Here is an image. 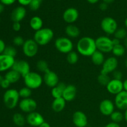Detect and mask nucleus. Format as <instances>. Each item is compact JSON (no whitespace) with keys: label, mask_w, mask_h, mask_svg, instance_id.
Wrapping results in <instances>:
<instances>
[{"label":"nucleus","mask_w":127,"mask_h":127,"mask_svg":"<svg viewBox=\"0 0 127 127\" xmlns=\"http://www.w3.org/2000/svg\"><path fill=\"white\" fill-rule=\"evenodd\" d=\"M78 53L84 57H91L97 50L95 40L90 37H83L78 40L76 45Z\"/></svg>","instance_id":"nucleus-1"},{"label":"nucleus","mask_w":127,"mask_h":127,"mask_svg":"<svg viewBox=\"0 0 127 127\" xmlns=\"http://www.w3.org/2000/svg\"><path fill=\"white\" fill-rule=\"evenodd\" d=\"M54 37L53 30L45 27L36 31L33 35V40L38 46H45L50 43Z\"/></svg>","instance_id":"nucleus-2"},{"label":"nucleus","mask_w":127,"mask_h":127,"mask_svg":"<svg viewBox=\"0 0 127 127\" xmlns=\"http://www.w3.org/2000/svg\"><path fill=\"white\" fill-rule=\"evenodd\" d=\"M19 91L14 89H9L3 95V102L5 106L9 109H13L19 104Z\"/></svg>","instance_id":"nucleus-3"},{"label":"nucleus","mask_w":127,"mask_h":127,"mask_svg":"<svg viewBox=\"0 0 127 127\" xmlns=\"http://www.w3.org/2000/svg\"><path fill=\"white\" fill-rule=\"evenodd\" d=\"M23 78L26 86L31 90L39 88L43 81V78L37 72L31 71Z\"/></svg>","instance_id":"nucleus-4"},{"label":"nucleus","mask_w":127,"mask_h":127,"mask_svg":"<svg viewBox=\"0 0 127 127\" xmlns=\"http://www.w3.org/2000/svg\"><path fill=\"white\" fill-rule=\"evenodd\" d=\"M55 46L58 52L68 54L72 52L73 49V42L68 37H61L56 39Z\"/></svg>","instance_id":"nucleus-5"},{"label":"nucleus","mask_w":127,"mask_h":127,"mask_svg":"<svg viewBox=\"0 0 127 127\" xmlns=\"http://www.w3.org/2000/svg\"><path fill=\"white\" fill-rule=\"evenodd\" d=\"M97 50L103 53L112 52L114 45L112 39L107 36H100L95 39Z\"/></svg>","instance_id":"nucleus-6"},{"label":"nucleus","mask_w":127,"mask_h":127,"mask_svg":"<svg viewBox=\"0 0 127 127\" xmlns=\"http://www.w3.org/2000/svg\"><path fill=\"white\" fill-rule=\"evenodd\" d=\"M22 47L24 55L29 58L35 57L38 53V45L33 39H27L25 40Z\"/></svg>","instance_id":"nucleus-7"},{"label":"nucleus","mask_w":127,"mask_h":127,"mask_svg":"<svg viewBox=\"0 0 127 127\" xmlns=\"http://www.w3.org/2000/svg\"><path fill=\"white\" fill-rule=\"evenodd\" d=\"M102 30L109 35L114 34L118 29L117 22L111 17H105L102 20L100 23Z\"/></svg>","instance_id":"nucleus-8"},{"label":"nucleus","mask_w":127,"mask_h":127,"mask_svg":"<svg viewBox=\"0 0 127 127\" xmlns=\"http://www.w3.org/2000/svg\"><path fill=\"white\" fill-rule=\"evenodd\" d=\"M119 65V62L115 57H110L105 60L104 63L102 65L101 71L102 74H109L110 73H113L116 70Z\"/></svg>","instance_id":"nucleus-9"},{"label":"nucleus","mask_w":127,"mask_h":127,"mask_svg":"<svg viewBox=\"0 0 127 127\" xmlns=\"http://www.w3.org/2000/svg\"><path fill=\"white\" fill-rule=\"evenodd\" d=\"M19 107L22 112L27 114L33 112L37 107V102L32 98L22 99L19 103Z\"/></svg>","instance_id":"nucleus-10"},{"label":"nucleus","mask_w":127,"mask_h":127,"mask_svg":"<svg viewBox=\"0 0 127 127\" xmlns=\"http://www.w3.org/2000/svg\"><path fill=\"white\" fill-rule=\"evenodd\" d=\"M12 69L18 72L22 78L26 76L28 73L31 72V66L29 63L27 61L23 60L15 61Z\"/></svg>","instance_id":"nucleus-11"},{"label":"nucleus","mask_w":127,"mask_h":127,"mask_svg":"<svg viewBox=\"0 0 127 127\" xmlns=\"http://www.w3.org/2000/svg\"><path fill=\"white\" fill-rule=\"evenodd\" d=\"M26 122L31 127H38L45 122V119L40 113L34 111L28 114L26 117Z\"/></svg>","instance_id":"nucleus-12"},{"label":"nucleus","mask_w":127,"mask_h":127,"mask_svg":"<svg viewBox=\"0 0 127 127\" xmlns=\"http://www.w3.org/2000/svg\"><path fill=\"white\" fill-rule=\"evenodd\" d=\"M16 61L14 57L2 54L0 55V73L12 69Z\"/></svg>","instance_id":"nucleus-13"},{"label":"nucleus","mask_w":127,"mask_h":127,"mask_svg":"<svg viewBox=\"0 0 127 127\" xmlns=\"http://www.w3.org/2000/svg\"><path fill=\"white\" fill-rule=\"evenodd\" d=\"M100 113L105 116H110L115 111V104L109 99H104L99 105Z\"/></svg>","instance_id":"nucleus-14"},{"label":"nucleus","mask_w":127,"mask_h":127,"mask_svg":"<svg viewBox=\"0 0 127 127\" xmlns=\"http://www.w3.org/2000/svg\"><path fill=\"white\" fill-rule=\"evenodd\" d=\"M43 79L45 84L48 87L52 88L56 86L60 83L58 76L57 75V73L51 70L44 73Z\"/></svg>","instance_id":"nucleus-15"},{"label":"nucleus","mask_w":127,"mask_h":127,"mask_svg":"<svg viewBox=\"0 0 127 127\" xmlns=\"http://www.w3.org/2000/svg\"><path fill=\"white\" fill-rule=\"evenodd\" d=\"M79 17V12L74 7H69L63 12V19L66 23L72 24L78 20Z\"/></svg>","instance_id":"nucleus-16"},{"label":"nucleus","mask_w":127,"mask_h":127,"mask_svg":"<svg viewBox=\"0 0 127 127\" xmlns=\"http://www.w3.org/2000/svg\"><path fill=\"white\" fill-rule=\"evenodd\" d=\"M106 89L109 93L116 95L120 92L124 91V86L122 80L113 79L110 80L109 84L107 85Z\"/></svg>","instance_id":"nucleus-17"},{"label":"nucleus","mask_w":127,"mask_h":127,"mask_svg":"<svg viewBox=\"0 0 127 127\" xmlns=\"http://www.w3.org/2000/svg\"><path fill=\"white\" fill-rule=\"evenodd\" d=\"M73 122L76 127H86L88 119L86 115L82 111H76L73 115Z\"/></svg>","instance_id":"nucleus-18"},{"label":"nucleus","mask_w":127,"mask_h":127,"mask_svg":"<svg viewBox=\"0 0 127 127\" xmlns=\"http://www.w3.org/2000/svg\"><path fill=\"white\" fill-rule=\"evenodd\" d=\"M115 106L121 110H125L127 109V92L122 91L117 94L115 97Z\"/></svg>","instance_id":"nucleus-19"},{"label":"nucleus","mask_w":127,"mask_h":127,"mask_svg":"<svg viewBox=\"0 0 127 127\" xmlns=\"http://www.w3.org/2000/svg\"><path fill=\"white\" fill-rule=\"evenodd\" d=\"M26 9L24 6H18L13 9L11 14V20L13 22H20L25 18L26 16Z\"/></svg>","instance_id":"nucleus-20"},{"label":"nucleus","mask_w":127,"mask_h":127,"mask_svg":"<svg viewBox=\"0 0 127 127\" xmlns=\"http://www.w3.org/2000/svg\"><path fill=\"white\" fill-rule=\"evenodd\" d=\"M77 89L73 84L66 86L64 89L62 97L66 102H70L74 100L76 96Z\"/></svg>","instance_id":"nucleus-21"},{"label":"nucleus","mask_w":127,"mask_h":127,"mask_svg":"<svg viewBox=\"0 0 127 127\" xmlns=\"http://www.w3.org/2000/svg\"><path fill=\"white\" fill-rule=\"evenodd\" d=\"M66 101L63 97L54 99L52 104V109L55 112H60L64 110L66 106Z\"/></svg>","instance_id":"nucleus-22"},{"label":"nucleus","mask_w":127,"mask_h":127,"mask_svg":"<svg viewBox=\"0 0 127 127\" xmlns=\"http://www.w3.org/2000/svg\"><path fill=\"white\" fill-rule=\"evenodd\" d=\"M66 86L63 83H60V82L56 86L53 87L51 91V94H52V97L54 99L57 98H60L63 97V92H64V89H65Z\"/></svg>","instance_id":"nucleus-23"},{"label":"nucleus","mask_w":127,"mask_h":127,"mask_svg":"<svg viewBox=\"0 0 127 127\" xmlns=\"http://www.w3.org/2000/svg\"><path fill=\"white\" fill-rule=\"evenodd\" d=\"M21 75L17 72L16 71L11 69L10 70L7 71L4 75V78L7 79L11 84H14V83H17L19 81L20 78H21Z\"/></svg>","instance_id":"nucleus-24"},{"label":"nucleus","mask_w":127,"mask_h":127,"mask_svg":"<svg viewBox=\"0 0 127 127\" xmlns=\"http://www.w3.org/2000/svg\"><path fill=\"white\" fill-rule=\"evenodd\" d=\"M65 33L70 38H76L80 34V30L74 25L69 24L66 27Z\"/></svg>","instance_id":"nucleus-25"},{"label":"nucleus","mask_w":127,"mask_h":127,"mask_svg":"<svg viewBox=\"0 0 127 127\" xmlns=\"http://www.w3.org/2000/svg\"><path fill=\"white\" fill-rule=\"evenodd\" d=\"M91 57L92 62L97 66L102 65L105 60L104 53L97 50L93 53Z\"/></svg>","instance_id":"nucleus-26"},{"label":"nucleus","mask_w":127,"mask_h":127,"mask_svg":"<svg viewBox=\"0 0 127 127\" xmlns=\"http://www.w3.org/2000/svg\"><path fill=\"white\" fill-rule=\"evenodd\" d=\"M43 23V21L41 17H38V16H33L30 20L29 24L31 29L36 32V31L43 28L42 27Z\"/></svg>","instance_id":"nucleus-27"},{"label":"nucleus","mask_w":127,"mask_h":127,"mask_svg":"<svg viewBox=\"0 0 127 127\" xmlns=\"http://www.w3.org/2000/svg\"><path fill=\"white\" fill-rule=\"evenodd\" d=\"M12 121L14 125L18 127H23L27 122L26 118L20 113H16L14 114L12 116Z\"/></svg>","instance_id":"nucleus-28"},{"label":"nucleus","mask_w":127,"mask_h":127,"mask_svg":"<svg viewBox=\"0 0 127 127\" xmlns=\"http://www.w3.org/2000/svg\"><path fill=\"white\" fill-rule=\"evenodd\" d=\"M112 52L114 55L115 56V57H122V56H123L125 54V48L124 47V45H122L120 43V44L115 45L113 47Z\"/></svg>","instance_id":"nucleus-29"},{"label":"nucleus","mask_w":127,"mask_h":127,"mask_svg":"<svg viewBox=\"0 0 127 127\" xmlns=\"http://www.w3.org/2000/svg\"><path fill=\"white\" fill-rule=\"evenodd\" d=\"M36 67L39 71L43 73H47L50 70L48 63L43 60H40L37 62V64H36Z\"/></svg>","instance_id":"nucleus-30"},{"label":"nucleus","mask_w":127,"mask_h":127,"mask_svg":"<svg viewBox=\"0 0 127 127\" xmlns=\"http://www.w3.org/2000/svg\"><path fill=\"white\" fill-rule=\"evenodd\" d=\"M66 60L69 64H74L78 62L79 60V56H78V53L77 52H74V51H72V52H69V53L67 54L66 57Z\"/></svg>","instance_id":"nucleus-31"},{"label":"nucleus","mask_w":127,"mask_h":127,"mask_svg":"<svg viewBox=\"0 0 127 127\" xmlns=\"http://www.w3.org/2000/svg\"><path fill=\"white\" fill-rule=\"evenodd\" d=\"M110 119L112 122L119 124L124 119V115L120 111H114L110 115Z\"/></svg>","instance_id":"nucleus-32"},{"label":"nucleus","mask_w":127,"mask_h":127,"mask_svg":"<svg viewBox=\"0 0 127 127\" xmlns=\"http://www.w3.org/2000/svg\"><path fill=\"white\" fill-rule=\"evenodd\" d=\"M110 78L109 77V74H102L100 73L97 77V81L99 83V84L102 86H107L109 82L110 81Z\"/></svg>","instance_id":"nucleus-33"},{"label":"nucleus","mask_w":127,"mask_h":127,"mask_svg":"<svg viewBox=\"0 0 127 127\" xmlns=\"http://www.w3.org/2000/svg\"><path fill=\"white\" fill-rule=\"evenodd\" d=\"M20 97L22 99H27V98L31 97L32 95V90L27 87H24L22 88L19 91Z\"/></svg>","instance_id":"nucleus-34"},{"label":"nucleus","mask_w":127,"mask_h":127,"mask_svg":"<svg viewBox=\"0 0 127 127\" xmlns=\"http://www.w3.org/2000/svg\"><path fill=\"white\" fill-rule=\"evenodd\" d=\"M127 37V31L124 28H119L117 29L115 32L114 33V38H116L117 39L122 40L125 39Z\"/></svg>","instance_id":"nucleus-35"},{"label":"nucleus","mask_w":127,"mask_h":127,"mask_svg":"<svg viewBox=\"0 0 127 127\" xmlns=\"http://www.w3.org/2000/svg\"><path fill=\"white\" fill-rule=\"evenodd\" d=\"M4 54L6 55L10 56L15 58V57L17 55V50H16V48L12 46H7L5 48L4 51Z\"/></svg>","instance_id":"nucleus-36"},{"label":"nucleus","mask_w":127,"mask_h":127,"mask_svg":"<svg viewBox=\"0 0 127 127\" xmlns=\"http://www.w3.org/2000/svg\"><path fill=\"white\" fill-rule=\"evenodd\" d=\"M41 2H42V0H32L29 6L32 11H37L40 7Z\"/></svg>","instance_id":"nucleus-37"},{"label":"nucleus","mask_w":127,"mask_h":127,"mask_svg":"<svg viewBox=\"0 0 127 127\" xmlns=\"http://www.w3.org/2000/svg\"><path fill=\"white\" fill-rule=\"evenodd\" d=\"M12 42H13L14 45L17 47H20V46H22L24 43L25 40L24 39V38L21 36H16L12 40Z\"/></svg>","instance_id":"nucleus-38"},{"label":"nucleus","mask_w":127,"mask_h":127,"mask_svg":"<svg viewBox=\"0 0 127 127\" xmlns=\"http://www.w3.org/2000/svg\"><path fill=\"white\" fill-rule=\"evenodd\" d=\"M113 77H114V79H117V80H122L123 77L122 73L120 71L115 70V71L113 72Z\"/></svg>","instance_id":"nucleus-39"},{"label":"nucleus","mask_w":127,"mask_h":127,"mask_svg":"<svg viewBox=\"0 0 127 127\" xmlns=\"http://www.w3.org/2000/svg\"><path fill=\"white\" fill-rule=\"evenodd\" d=\"M10 84H11V83H10L7 79H6L4 78V79H3V81H2V83H1V86H1L2 89H7L9 88Z\"/></svg>","instance_id":"nucleus-40"},{"label":"nucleus","mask_w":127,"mask_h":127,"mask_svg":"<svg viewBox=\"0 0 127 127\" xmlns=\"http://www.w3.org/2000/svg\"><path fill=\"white\" fill-rule=\"evenodd\" d=\"M21 29V25L20 22H13L12 24V29L15 31V32H19Z\"/></svg>","instance_id":"nucleus-41"},{"label":"nucleus","mask_w":127,"mask_h":127,"mask_svg":"<svg viewBox=\"0 0 127 127\" xmlns=\"http://www.w3.org/2000/svg\"><path fill=\"white\" fill-rule=\"evenodd\" d=\"M6 47V46L5 44V42L0 38V55L4 53V51Z\"/></svg>","instance_id":"nucleus-42"},{"label":"nucleus","mask_w":127,"mask_h":127,"mask_svg":"<svg viewBox=\"0 0 127 127\" xmlns=\"http://www.w3.org/2000/svg\"><path fill=\"white\" fill-rule=\"evenodd\" d=\"M16 1V0H0V2L2 4L9 6V5H11L14 3Z\"/></svg>","instance_id":"nucleus-43"},{"label":"nucleus","mask_w":127,"mask_h":127,"mask_svg":"<svg viewBox=\"0 0 127 127\" xmlns=\"http://www.w3.org/2000/svg\"><path fill=\"white\" fill-rule=\"evenodd\" d=\"M32 0H17L19 3L22 6H28L30 4Z\"/></svg>","instance_id":"nucleus-44"},{"label":"nucleus","mask_w":127,"mask_h":127,"mask_svg":"<svg viewBox=\"0 0 127 127\" xmlns=\"http://www.w3.org/2000/svg\"><path fill=\"white\" fill-rule=\"evenodd\" d=\"M99 8H100V10H102V11H105V10L107 9L108 8V4L105 3V2H102L101 4H100Z\"/></svg>","instance_id":"nucleus-45"},{"label":"nucleus","mask_w":127,"mask_h":127,"mask_svg":"<svg viewBox=\"0 0 127 127\" xmlns=\"http://www.w3.org/2000/svg\"><path fill=\"white\" fill-rule=\"evenodd\" d=\"M104 127H120V126L119 124H116V123H114L112 122L107 124Z\"/></svg>","instance_id":"nucleus-46"},{"label":"nucleus","mask_w":127,"mask_h":127,"mask_svg":"<svg viewBox=\"0 0 127 127\" xmlns=\"http://www.w3.org/2000/svg\"><path fill=\"white\" fill-rule=\"evenodd\" d=\"M112 42H113V43H114V45H118V44H120V40L119 39H117V38H114L112 39Z\"/></svg>","instance_id":"nucleus-47"},{"label":"nucleus","mask_w":127,"mask_h":127,"mask_svg":"<svg viewBox=\"0 0 127 127\" xmlns=\"http://www.w3.org/2000/svg\"><path fill=\"white\" fill-rule=\"evenodd\" d=\"M123 86H124V91L127 92V79L123 82Z\"/></svg>","instance_id":"nucleus-48"},{"label":"nucleus","mask_w":127,"mask_h":127,"mask_svg":"<svg viewBox=\"0 0 127 127\" xmlns=\"http://www.w3.org/2000/svg\"><path fill=\"white\" fill-rule=\"evenodd\" d=\"M38 127H51V126H50V125L48 124V123L45 122H43L42 125H40Z\"/></svg>","instance_id":"nucleus-49"},{"label":"nucleus","mask_w":127,"mask_h":127,"mask_svg":"<svg viewBox=\"0 0 127 127\" xmlns=\"http://www.w3.org/2000/svg\"><path fill=\"white\" fill-rule=\"evenodd\" d=\"M4 9V4L0 2V14L2 13Z\"/></svg>","instance_id":"nucleus-50"},{"label":"nucleus","mask_w":127,"mask_h":127,"mask_svg":"<svg viewBox=\"0 0 127 127\" xmlns=\"http://www.w3.org/2000/svg\"><path fill=\"white\" fill-rule=\"evenodd\" d=\"M87 1L91 4H95L99 1V0H87Z\"/></svg>","instance_id":"nucleus-51"},{"label":"nucleus","mask_w":127,"mask_h":127,"mask_svg":"<svg viewBox=\"0 0 127 127\" xmlns=\"http://www.w3.org/2000/svg\"><path fill=\"white\" fill-rule=\"evenodd\" d=\"M114 1H115V0H103V1L107 4H110L112 3V2H114Z\"/></svg>","instance_id":"nucleus-52"},{"label":"nucleus","mask_w":127,"mask_h":127,"mask_svg":"<svg viewBox=\"0 0 127 127\" xmlns=\"http://www.w3.org/2000/svg\"><path fill=\"white\" fill-rule=\"evenodd\" d=\"M124 119L127 122V109L125 110V113H124Z\"/></svg>","instance_id":"nucleus-53"},{"label":"nucleus","mask_w":127,"mask_h":127,"mask_svg":"<svg viewBox=\"0 0 127 127\" xmlns=\"http://www.w3.org/2000/svg\"><path fill=\"white\" fill-rule=\"evenodd\" d=\"M4 79V77H3L1 74H0V86H1V83H2V81H3Z\"/></svg>","instance_id":"nucleus-54"},{"label":"nucleus","mask_w":127,"mask_h":127,"mask_svg":"<svg viewBox=\"0 0 127 127\" xmlns=\"http://www.w3.org/2000/svg\"><path fill=\"white\" fill-rule=\"evenodd\" d=\"M125 27H126V28L127 29V17L125 19Z\"/></svg>","instance_id":"nucleus-55"},{"label":"nucleus","mask_w":127,"mask_h":127,"mask_svg":"<svg viewBox=\"0 0 127 127\" xmlns=\"http://www.w3.org/2000/svg\"><path fill=\"white\" fill-rule=\"evenodd\" d=\"M125 45H126V47L127 48V37L125 39Z\"/></svg>","instance_id":"nucleus-56"},{"label":"nucleus","mask_w":127,"mask_h":127,"mask_svg":"<svg viewBox=\"0 0 127 127\" xmlns=\"http://www.w3.org/2000/svg\"><path fill=\"white\" fill-rule=\"evenodd\" d=\"M125 66H126L127 68V59L125 60Z\"/></svg>","instance_id":"nucleus-57"},{"label":"nucleus","mask_w":127,"mask_h":127,"mask_svg":"<svg viewBox=\"0 0 127 127\" xmlns=\"http://www.w3.org/2000/svg\"><path fill=\"white\" fill-rule=\"evenodd\" d=\"M59 1H60V0H59Z\"/></svg>","instance_id":"nucleus-58"}]
</instances>
